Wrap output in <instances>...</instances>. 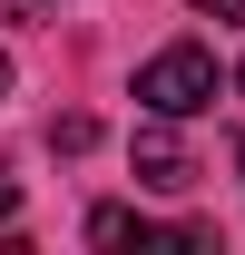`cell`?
<instances>
[{"label": "cell", "mask_w": 245, "mask_h": 255, "mask_svg": "<svg viewBox=\"0 0 245 255\" xmlns=\"http://www.w3.org/2000/svg\"><path fill=\"white\" fill-rule=\"evenodd\" d=\"M10 216H20V187H10V167H0V226H10Z\"/></svg>", "instance_id": "5"}, {"label": "cell", "mask_w": 245, "mask_h": 255, "mask_svg": "<svg viewBox=\"0 0 245 255\" xmlns=\"http://www.w3.org/2000/svg\"><path fill=\"white\" fill-rule=\"evenodd\" d=\"M236 98H245V69H236Z\"/></svg>", "instance_id": "7"}, {"label": "cell", "mask_w": 245, "mask_h": 255, "mask_svg": "<svg viewBox=\"0 0 245 255\" xmlns=\"http://www.w3.org/2000/svg\"><path fill=\"white\" fill-rule=\"evenodd\" d=\"M186 10H206V20H245V0H186Z\"/></svg>", "instance_id": "4"}, {"label": "cell", "mask_w": 245, "mask_h": 255, "mask_svg": "<svg viewBox=\"0 0 245 255\" xmlns=\"http://www.w3.org/2000/svg\"><path fill=\"white\" fill-rule=\"evenodd\" d=\"M236 167H245V147H236Z\"/></svg>", "instance_id": "8"}, {"label": "cell", "mask_w": 245, "mask_h": 255, "mask_svg": "<svg viewBox=\"0 0 245 255\" xmlns=\"http://www.w3.org/2000/svg\"><path fill=\"white\" fill-rule=\"evenodd\" d=\"M0 98H10V59H0Z\"/></svg>", "instance_id": "6"}, {"label": "cell", "mask_w": 245, "mask_h": 255, "mask_svg": "<svg viewBox=\"0 0 245 255\" xmlns=\"http://www.w3.org/2000/svg\"><path fill=\"white\" fill-rule=\"evenodd\" d=\"M137 187H157V196H186V187H196V167H186V147L167 137V118L137 137Z\"/></svg>", "instance_id": "2"}, {"label": "cell", "mask_w": 245, "mask_h": 255, "mask_svg": "<svg viewBox=\"0 0 245 255\" xmlns=\"http://www.w3.org/2000/svg\"><path fill=\"white\" fill-rule=\"evenodd\" d=\"M89 246H157V226L137 206H89Z\"/></svg>", "instance_id": "3"}, {"label": "cell", "mask_w": 245, "mask_h": 255, "mask_svg": "<svg viewBox=\"0 0 245 255\" xmlns=\"http://www.w3.org/2000/svg\"><path fill=\"white\" fill-rule=\"evenodd\" d=\"M216 49H196V39H177V49H157L147 69H137V98H147V118H196V108H216Z\"/></svg>", "instance_id": "1"}]
</instances>
